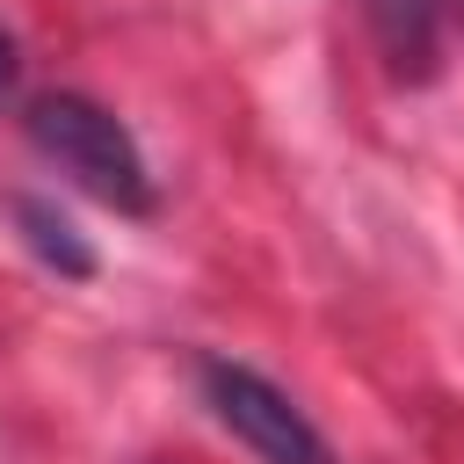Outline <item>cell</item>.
Listing matches in <instances>:
<instances>
[{"instance_id": "obj_5", "label": "cell", "mask_w": 464, "mask_h": 464, "mask_svg": "<svg viewBox=\"0 0 464 464\" xmlns=\"http://www.w3.org/2000/svg\"><path fill=\"white\" fill-rule=\"evenodd\" d=\"M14 72H22V51H14V36H7V22H0V102L14 94Z\"/></svg>"}, {"instance_id": "obj_4", "label": "cell", "mask_w": 464, "mask_h": 464, "mask_svg": "<svg viewBox=\"0 0 464 464\" xmlns=\"http://www.w3.org/2000/svg\"><path fill=\"white\" fill-rule=\"evenodd\" d=\"M0 210H7V225L22 232V246H29L44 268H58L65 283H87V276H94V246H87V232H80L51 196L14 188V196H0Z\"/></svg>"}, {"instance_id": "obj_2", "label": "cell", "mask_w": 464, "mask_h": 464, "mask_svg": "<svg viewBox=\"0 0 464 464\" xmlns=\"http://www.w3.org/2000/svg\"><path fill=\"white\" fill-rule=\"evenodd\" d=\"M196 392H203L210 420L232 442H246L261 464H341L334 442L319 435V420L276 377H261L254 362H239V355H196Z\"/></svg>"}, {"instance_id": "obj_1", "label": "cell", "mask_w": 464, "mask_h": 464, "mask_svg": "<svg viewBox=\"0 0 464 464\" xmlns=\"http://www.w3.org/2000/svg\"><path fill=\"white\" fill-rule=\"evenodd\" d=\"M22 130H29V145H36L72 188H87L94 203H109V210H123V218H152V210H160L152 160H145L138 130H130L109 102L72 94V87H51V94H36V102L22 109Z\"/></svg>"}, {"instance_id": "obj_3", "label": "cell", "mask_w": 464, "mask_h": 464, "mask_svg": "<svg viewBox=\"0 0 464 464\" xmlns=\"http://www.w3.org/2000/svg\"><path fill=\"white\" fill-rule=\"evenodd\" d=\"M362 22H370V36H377V58H384L392 80H406V87L435 80L450 0H362Z\"/></svg>"}]
</instances>
